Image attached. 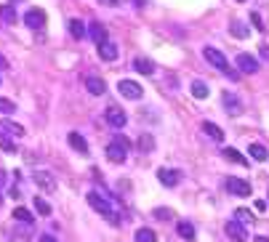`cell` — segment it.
<instances>
[{
	"label": "cell",
	"mask_w": 269,
	"mask_h": 242,
	"mask_svg": "<svg viewBox=\"0 0 269 242\" xmlns=\"http://www.w3.org/2000/svg\"><path fill=\"white\" fill-rule=\"evenodd\" d=\"M240 3H243V0H240Z\"/></svg>",
	"instance_id": "f6af8a7d"
},
{
	"label": "cell",
	"mask_w": 269,
	"mask_h": 242,
	"mask_svg": "<svg viewBox=\"0 0 269 242\" xmlns=\"http://www.w3.org/2000/svg\"><path fill=\"white\" fill-rule=\"evenodd\" d=\"M0 19L5 24H16V8L13 5H0Z\"/></svg>",
	"instance_id": "4316f807"
},
{
	"label": "cell",
	"mask_w": 269,
	"mask_h": 242,
	"mask_svg": "<svg viewBox=\"0 0 269 242\" xmlns=\"http://www.w3.org/2000/svg\"><path fill=\"white\" fill-rule=\"evenodd\" d=\"M248 154H251L253 160H259V162H264V160L269 157V152H267L264 144H251V146H248Z\"/></svg>",
	"instance_id": "d4e9b609"
},
{
	"label": "cell",
	"mask_w": 269,
	"mask_h": 242,
	"mask_svg": "<svg viewBox=\"0 0 269 242\" xmlns=\"http://www.w3.org/2000/svg\"><path fill=\"white\" fill-rule=\"evenodd\" d=\"M261 59L269 61V45H261Z\"/></svg>",
	"instance_id": "f35d334b"
},
{
	"label": "cell",
	"mask_w": 269,
	"mask_h": 242,
	"mask_svg": "<svg viewBox=\"0 0 269 242\" xmlns=\"http://www.w3.org/2000/svg\"><path fill=\"white\" fill-rule=\"evenodd\" d=\"M24 24L29 29H43L45 27V11L43 8H29L24 13Z\"/></svg>",
	"instance_id": "30bf717a"
},
{
	"label": "cell",
	"mask_w": 269,
	"mask_h": 242,
	"mask_svg": "<svg viewBox=\"0 0 269 242\" xmlns=\"http://www.w3.org/2000/svg\"><path fill=\"white\" fill-rule=\"evenodd\" d=\"M3 184H5V170L0 168V186H3Z\"/></svg>",
	"instance_id": "60d3db41"
},
{
	"label": "cell",
	"mask_w": 269,
	"mask_h": 242,
	"mask_svg": "<svg viewBox=\"0 0 269 242\" xmlns=\"http://www.w3.org/2000/svg\"><path fill=\"white\" fill-rule=\"evenodd\" d=\"M200 128H203V133L208 136V138H213L216 144H221V141H224V130H221V128L216 125V122H208V120H205Z\"/></svg>",
	"instance_id": "5bb4252c"
},
{
	"label": "cell",
	"mask_w": 269,
	"mask_h": 242,
	"mask_svg": "<svg viewBox=\"0 0 269 242\" xmlns=\"http://www.w3.org/2000/svg\"><path fill=\"white\" fill-rule=\"evenodd\" d=\"M0 85H3V80H0Z\"/></svg>",
	"instance_id": "ee69618b"
},
{
	"label": "cell",
	"mask_w": 269,
	"mask_h": 242,
	"mask_svg": "<svg viewBox=\"0 0 269 242\" xmlns=\"http://www.w3.org/2000/svg\"><path fill=\"white\" fill-rule=\"evenodd\" d=\"M152 216H155L157 221H171V218H173V210H171V208H155V210H152Z\"/></svg>",
	"instance_id": "f546056e"
},
{
	"label": "cell",
	"mask_w": 269,
	"mask_h": 242,
	"mask_svg": "<svg viewBox=\"0 0 269 242\" xmlns=\"http://www.w3.org/2000/svg\"><path fill=\"white\" fill-rule=\"evenodd\" d=\"M86 200H88V205L94 208L96 213H102L104 218H110V221H118V218H115V208L110 205V200H104L99 192H88Z\"/></svg>",
	"instance_id": "7a4b0ae2"
},
{
	"label": "cell",
	"mask_w": 269,
	"mask_h": 242,
	"mask_svg": "<svg viewBox=\"0 0 269 242\" xmlns=\"http://www.w3.org/2000/svg\"><path fill=\"white\" fill-rule=\"evenodd\" d=\"M32 181L37 184V189H40V192H56V178L51 176V170H35Z\"/></svg>",
	"instance_id": "8992f818"
},
{
	"label": "cell",
	"mask_w": 269,
	"mask_h": 242,
	"mask_svg": "<svg viewBox=\"0 0 269 242\" xmlns=\"http://www.w3.org/2000/svg\"><path fill=\"white\" fill-rule=\"evenodd\" d=\"M251 24L256 27L259 32H264V29H267V27H264V21H261V13H259V11H251Z\"/></svg>",
	"instance_id": "836d02e7"
},
{
	"label": "cell",
	"mask_w": 269,
	"mask_h": 242,
	"mask_svg": "<svg viewBox=\"0 0 269 242\" xmlns=\"http://www.w3.org/2000/svg\"><path fill=\"white\" fill-rule=\"evenodd\" d=\"M99 56H102L104 61H115V59H118V45L110 43V40L99 43Z\"/></svg>",
	"instance_id": "2e32d148"
},
{
	"label": "cell",
	"mask_w": 269,
	"mask_h": 242,
	"mask_svg": "<svg viewBox=\"0 0 269 242\" xmlns=\"http://www.w3.org/2000/svg\"><path fill=\"white\" fill-rule=\"evenodd\" d=\"M221 157H224V160H229V162H235V165H243V168H248V165H251V160L245 157V154H240L237 149H232V146L221 149Z\"/></svg>",
	"instance_id": "7c38bea8"
},
{
	"label": "cell",
	"mask_w": 269,
	"mask_h": 242,
	"mask_svg": "<svg viewBox=\"0 0 269 242\" xmlns=\"http://www.w3.org/2000/svg\"><path fill=\"white\" fill-rule=\"evenodd\" d=\"M136 242H157V234L141 226V229H136Z\"/></svg>",
	"instance_id": "83f0119b"
},
{
	"label": "cell",
	"mask_w": 269,
	"mask_h": 242,
	"mask_svg": "<svg viewBox=\"0 0 269 242\" xmlns=\"http://www.w3.org/2000/svg\"><path fill=\"white\" fill-rule=\"evenodd\" d=\"M40 242H59L53 234H40Z\"/></svg>",
	"instance_id": "8d00e7d4"
},
{
	"label": "cell",
	"mask_w": 269,
	"mask_h": 242,
	"mask_svg": "<svg viewBox=\"0 0 269 242\" xmlns=\"http://www.w3.org/2000/svg\"><path fill=\"white\" fill-rule=\"evenodd\" d=\"M181 178H184V173H181L179 168H160V170H157V181L163 184V186H168V189L179 186Z\"/></svg>",
	"instance_id": "277c9868"
},
{
	"label": "cell",
	"mask_w": 269,
	"mask_h": 242,
	"mask_svg": "<svg viewBox=\"0 0 269 242\" xmlns=\"http://www.w3.org/2000/svg\"><path fill=\"white\" fill-rule=\"evenodd\" d=\"M0 149H3V152H8V154H13V152H16V144H13L8 136H3V133H0Z\"/></svg>",
	"instance_id": "1f68e13d"
},
{
	"label": "cell",
	"mask_w": 269,
	"mask_h": 242,
	"mask_svg": "<svg viewBox=\"0 0 269 242\" xmlns=\"http://www.w3.org/2000/svg\"><path fill=\"white\" fill-rule=\"evenodd\" d=\"M224 232H227V237L232 240V242H248V232H245V224H240V221H227Z\"/></svg>",
	"instance_id": "ba28073f"
},
{
	"label": "cell",
	"mask_w": 269,
	"mask_h": 242,
	"mask_svg": "<svg viewBox=\"0 0 269 242\" xmlns=\"http://www.w3.org/2000/svg\"><path fill=\"white\" fill-rule=\"evenodd\" d=\"M229 35L237 37V40H245L251 35V29L245 27V21H229Z\"/></svg>",
	"instance_id": "ffe728a7"
},
{
	"label": "cell",
	"mask_w": 269,
	"mask_h": 242,
	"mask_svg": "<svg viewBox=\"0 0 269 242\" xmlns=\"http://www.w3.org/2000/svg\"><path fill=\"white\" fill-rule=\"evenodd\" d=\"M8 67H11V64H8V59H5L3 53H0V69H8Z\"/></svg>",
	"instance_id": "74e56055"
},
{
	"label": "cell",
	"mask_w": 269,
	"mask_h": 242,
	"mask_svg": "<svg viewBox=\"0 0 269 242\" xmlns=\"http://www.w3.org/2000/svg\"><path fill=\"white\" fill-rule=\"evenodd\" d=\"M13 109H16V104H13L11 99H0V112H3V115H11Z\"/></svg>",
	"instance_id": "e575fe53"
},
{
	"label": "cell",
	"mask_w": 269,
	"mask_h": 242,
	"mask_svg": "<svg viewBox=\"0 0 269 242\" xmlns=\"http://www.w3.org/2000/svg\"><path fill=\"white\" fill-rule=\"evenodd\" d=\"M112 141H115V144H118V146H123V149H131V141H128V138H126V136H120V133H118V136H115V138H112Z\"/></svg>",
	"instance_id": "d590c367"
},
{
	"label": "cell",
	"mask_w": 269,
	"mask_h": 242,
	"mask_svg": "<svg viewBox=\"0 0 269 242\" xmlns=\"http://www.w3.org/2000/svg\"><path fill=\"white\" fill-rule=\"evenodd\" d=\"M13 218L21 221V224H32L35 221V213H29L27 208H16V210H13Z\"/></svg>",
	"instance_id": "f1b7e54d"
},
{
	"label": "cell",
	"mask_w": 269,
	"mask_h": 242,
	"mask_svg": "<svg viewBox=\"0 0 269 242\" xmlns=\"http://www.w3.org/2000/svg\"><path fill=\"white\" fill-rule=\"evenodd\" d=\"M176 234H179L181 240H187V242H192V240L197 237V234H195V226H192L189 221H179V224H176Z\"/></svg>",
	"instance_id": "d6986e66"
},
{
	"label": "cell",
	"mask_w": 269,
	"mask_h": 242,
	"mask_svg": "<svg viewBox=\"0 0 269 242\" xmlns=\"http://www.w3.org/2000/svg\"><path fill=\"white\" fill-rule=\"evenodd\" d=\"M35 210H37V216H51V205L43 197H35Z\"/></svg>",
	"instance_id": "4dcf8cb0"
},
{
	"label": "cell",
	"mask_w": 269,
	"mask_h": 242,
	"mask_svg": "<svg viewBox=\"0 0 269 242\" xmlns=\"http://www.w3.org/2000/svg\"><path fill=\"white\" fill-rule=\"evenodd\" d=\"M86 91L91 93V96H102V93L107 91V85H104L102 77H94V75H91L88 80H86Z\"/></svg>",
	"instance_id": "e0dca14e"
},
{
	"label": "cell",
	"mask_w": 269,
	"mask_h": 242,
	"mask_svg": "<svg viewBox=\"0 0 269 242\" xmlns=\"http://www.w3.org/2000/svg\"><path fill=\"white\" fill-rule=\"evenodd\" d=\"M235 64H237V72H243V75H256L259 72V59L253 56V53H237Z\"/></svg>",
	"instance_id": "5b68a950"
},
{
	"label": "cell",
	"mask_w": 269,
	"mask_h": 242,
	"mask_svg": "<svg viewBox=\"0 0 269 242\" xmlns=\"http://www.w3.org/2000/svg\"><path fill=\"white\" fill-rule=\"evenodd\" d=\"M134 69H136V72H139V75H152V72H155V64H152V61L149 59H136L134 61Z\"/></svg>",
	"instance_id": "cb8c5ba5"
},
{
	"label": "cell",
	"mask_w": 269,
	"mask_h": 242,
	"mask_svg": "<svg viewBox=\"0 0 269 242\" xmlns=\"http://www.w3.org/2000/svg\"><path fill=\"white\" fill-rule=\"evenodd\" d=\"M0 128H3L8 136H16V138L24 136V128H21L19 122H13V120H3V122H0Z\"/></svg>",
	"instance_id": "603a6c76"
},
{
	"label": "cell",
	"mask_w": 269,
	"mask_h": 242,
	"mask_svg": "<svg viewBox=\"0 0 269 242\" xmlns=\"http://www.w3.org/2000/svg\"><path fill=\"white\" fill-rule=\"evenodd\" d=\"M104 117H107V122H110L112 128H126V122H128V115H126L123 107H110Z\"/></svg>",
	"instance_id": "9c48e42d"
},
{
	"label": "cell",
	"mask_w": 269,
	"mask_h": 242,
	"mask_svg": "<svg viewBox=\"0 0 269 242\" xmlns=\"http://www.w3.org/2000/svg\"><path fill=\"white\" fill-rule=\"evenodd\" d=\"M203 59L208 61V64H213V67H216L219 72L229 75V80H237V77H240V72L229 69V61H227V56H224V53H221L219 48H211V45H205V48H203Z\"/></svg>",
	"instance_id": "6da1fadb"
},
{
	"label": "cell",
	"mask_w": 269,
	"mask_h": 242,
	"mask_svg": "<svg viewBox=\"0 0 269 242\" xmlns=\"http://www.w3.org/2000/svg\"><path fill=\"white\" fill-rule=\"evenodd\" d=\"M126 157H128V149H123V146H118L115 141H110V146H107V160L110 162H126Z\"/></svg>",
	"instance_id": "4fadbf2b"
},
{
	"label": "cell",
	"mask_w": 269,
	"mask_h": 242,
	"mask_svg": "<svg viewBox=\"0 0 269 242\" xmlns=\"http://www.w3.org/2000/svg\"><path fill=\"white\" fill-rule=\"evenodd\" d=\"M11 3H21V0H11Z\"/></svg>",
	"instance_id": "7bdbcfd3"
},
{
	"label": "cell",
	"mask_w": 269,
	"mask_h": 242,
	"mask_svg": "<svg viewBox=\"0 0 269 242\" xmlns=\"http://www.w3.org/2000/svg\"><path fill=\"white\" fill-rule=\"evenodd\" d=\"M251 218H253V216H251V210H248V208H237V210H235V221H240V224H248Z\"/></svg>",
	"instance_id": "d6a6232c"
},
{
	"label": "cell",
	"mask_w": 269,
	"mask_h": 242,
	"mask_svg": "<svg viewBox=\"0 0 269 242\" xmlns=\"http://www.w3.org/2000/svg\"><path fill=\"white\" fill-rule=\"evenodd\" d=\"M99 3H104V5H118V0H99Z\"/></svg>",
	"instance_id": "ab89813d"
},
{
	"label": "cell",
	"mask_w": 269,
	"mask_h": 242,
	"mask_svg": "<svg viewBox=\"0 0 269 242\" xmlns=\"http://www.w3.org/2000/svg\"><path fill=\"white\" fill-rule=\"evenodd\" d=\"M67 141H70V146H72L75 152H80V154H88V152H91V149H88V141H86L80 133H70V136H67Z\"/></svg>",
	"instance_id": "ac0fdd59"
},
{
	"label": "cell",
	"mask_w": 269,
	"mask_h": 242,
	"mask_svg": "<svg viewBox=\"0 0 269 242\" xmlns=\"http://www.w3.org/2000/svg\"><path fill=\"white\" fill-rule=\"evenodd\" d=\"M67 27H70V35L75 37V40H83V37H86V24H83L80 19H70Z\"/></svg>",
	"instance_id": "44dd1931"
},
{
	"label": "cell",
	"mask_w": 269,
	"mask_h": 242,
	"mask_svg": "<svg viewBox=\"0 0 269 242\" xmlns=\"http://www.w3.org/2000/svg\"><path fill=\"white\" fill-rule=\"evenodd\" d=\"M224 189L235 197H251V184L245 178H237V176H229L224 181Z\"/></svg>",
	"instance_id": "3957f363"
},
{
	"label": "cell",
	"mask_w": 269,
	"mask_h": 242,
	"mask_svg": "<svg viewBox=\"0 0 269 242\" xmlns=\"http://www.w3.org/2000/svg\"><path fill=\"white\" fill-rule=\"evenodd\" d=\"M256 242H269V237H264V234H259V237H256Z\"/></svg>",
	"instance_id": "b9f144b4"
},
{
	"label": "cell",
	"mask_w": 269,
	"mask_h": 242,
	"mask_svg": "<svg viewBox=\"0 0 269 242\" xmlns=\"http://www.w3.org/2000/svg\"><path fill=\"white\" fill-rule=\"evenodd\" d=\"M189 91L195 99H208V83H203V80H195L189 85Z\"/></svg>",
	"instance_id": "484cf974"
},
{
	"label": "cell",
	"mask_w": 269,
	"mask_h": 242,
	"mask_svg": "<svg viewBox=\"0 0 269 242\" xmlns=\"http://www.w3.org/2000/svg\"><path fill=\"white\" fill-rule=\"evenodd\" d=\"M221 101H224V112H227V115H232V117L243 115V101L237 99L235 93H224V96H221Z\"/></svg>",
	"instance_id": "8fae6325"
},
{
	"label": "cell",
	"mask_w": 269,
	"mask_h": 242,
	"mask_svg": "<svg viewBox=\"0 0 269 242\" xmlns=\"http://www.w3.org/2000/svg\"><path fill=\"white\" fill-rule=\"evenodd\" d=\"M136 144H139V152H144V154L155 152V136H152V133H141Z\"/></svg>",
	"instance_id": "7402d4cb"
},
{
	"label": "cell",
	"mask_w": 269,
	"mask_h": 242,
	"mask_svg": "<svg viewBox=\"0 0 269 242\" xmlns=\"http://www.w3.org/2000/svg\"><path fill=\"white\" fill-rule=\"evenodd\" d=\"M118 91L123 99H141L144 96V88L136 80H120L118 83Z\"/></svg>",
	"instance_id": "52a82bcc"
},
{
	"label": "cell",
	"mask_w": 269,
	"mask_h": 242,
	"mask_svg": "<svg viewBox=\"0 0 269 242\" xmlns=\"http://www.w3.org/2000/svg\"><path fill=\"white\" fill-rule=\"evenodd\" d=\"M88 35H91V40H94V43H104L107 40V27L102 24V21H91Z\"/></svg>",
	"instance_id": "9a60e30c"
}]
</instances>
